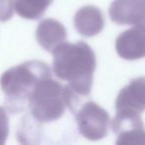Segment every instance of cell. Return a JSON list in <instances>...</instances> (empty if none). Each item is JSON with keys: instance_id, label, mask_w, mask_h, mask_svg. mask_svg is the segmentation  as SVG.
<instances>
[{"instance_id": "cell-4", "label": "cell", "mask_w": 145, "mask_h": 145, "mask_svg": "<svg viewBox=\"0 0 145 145\" xmlns=\"http://www.w3.org/2000/svg\"><path fill=\"white\" fill-rule=\"evenodd\" d=\"M76 121L81 135L95 141L107 135L110 116L99 105L87 101L77 111Z\"/></svg>"}, {"instance_id": "cell-5", "label": "cell", "mask_w": 145, "mask_h": 145, "mask_svg": "<svg viewBox=\"0 0 145 145\" xmlns=\"http://www.w3.org/2000/svg\"><path fill=\"white\" fill-rule=\"evenodd\" d=\"M116 50L124 60L135 61L144 58L145 24H137L120 34L116 40Z\"/></svg>"}, {"instance_id": "cell-3", "label": "cell", "mask_w": 145, "mask_h": 145, "mask_svg": "<svg viewBox=\"0 0 145 145\" xmlns=\"http://www.w3.org/2000/svg\"><path fill=\"white\" fill-rule=\"evenodd\" d=\"M35 120L40 123L57 120L64 113V87L50 77L37 83L27 99Z\"/></svg>"}, {"instance_id": "cell-1", "label": "cell", "mask_w": 145, "mask_h": 145, "mask_svg": "<svg viewBox=\"0 0 145 145\" xmlns=\"http://www.w3.org/2000/svg\"><path fill=\"white\" fill-rule=\"evenodd\" d=\"M52 54L56 77L68 81V87L79 99L88 97L96 69V56L91 47L82 41L64 42L56 47Z\"/></svg>"}, {"instance_id": "cell-6", "label": "cell", "mask_w": 145, "mask_h": 145, "mask_svg": "<svg viewBox=\"0 0 145 145\" xmlns=\"http://www.w3.org/2000/svg\"><path fill=\"white\" fill-rule=\"evenodd\" d=\"M110 18L120 25H137L145 19V0H114Z\"/></svg>"}, {"instance_id": "cell-13", "label": "cell", "mask_w": 145, "mask_h": 145, "mask_svg": "<svg viewBox=\"0 0 145 145\" xmlns=\"http://www.w3.org/2000/svg\"><path fill=\"white\" fill-rule=\"evenodd\" d=\"M9 133V120L3 107H0V145H3Z\"/></svg>"}, {"instance_id": "cell-7", "label": "cell", "mask_w": 145, "mask_h": 145, "mask_svg": "<svg viewBox=\"0 0 145 145\" xmlns=\"http://www.w3.org/2000/svg\"><path fill=\"white\" fill-rule=\"evenodd\" d=\"M116 109L140 114L145 111V77L132 79L120 89L116 99Z\"/></svg>"}, {"instance_id": "cell-2", "label": "cell", "mask_w": 145, "mask_h": 145, "mask_svg": "<svg viewBox=\"0 0 145 145\" xmlns=\"http://www.w3.org/2000/svg\"><path fill=\"white\" fill-rule=\"evenodd\" d=\"M52 77L50 69L40 61H29L6 71L0 79L3 93L14 103L26 101L42 79Z\"/></svg>"}, {"instance_id": "cell-11", "label": "cell", "mask_w": 145, "mask_h": 145, "mask_svg": "<svg viewBox=\"0 0 145 145\" xmlns=\"http://www.w3.org/2000/svg\"><path fill=\"white\" fill-rule=\"evenodd\" d=\"M54 0H15L14 10L25 19H38Z\"/></svg>"}, {"instance_id": "cell-9", "label": "cell", "mask_w": 145, "mask_h": 145, "mask_svg": "<svg viewBox=\"0 0 145 145\" xmlns=\"http://www.w3.org/2000/svg\"><path fill=\"white\" fill-rule=\"evenodd\" d=\"M65 39L66 30L60 22L50 18L39 24L37 40L44 50L52 53L56 47L65 42Z\"/></svg>"}, {"instance_id": "cell-12", "label": "cell", "mask_w": 145, "mask_h": 145, "mask_svg": "<svg viewBox=\"0 0 145 145\" xmlns=\"http://www.w3.org/2000/svg\"><path fill=\"white\" fill-rule=\"evenodd\" d=\"M15 0H0V21L6 22L13 16Z\"/></svg>"}, {"instance_id": "cell-10", "label": "cell", "mask_w": 145, "mask_h": 145, "mask_svg": "<svg viewBox=\"0 0 145 145\" xmlns=\"http://www.w3.org/2000/svg\"><path fill=\"white\" fill-rule=\"evenodd\" d=\"M112 128L118 136L128 132L144 129V125L140 113L128 110H116L115 118L112 121Z\"/></svg>"}, {"instance_id": "cell-8", "label": "cell", "mask_w": 145, "mask_h": 145, "mask_svg": "<svg viewBox=\"0 0 145 145\" xmlns=\"http://www.w3.org/2000/svg\"><path fill=\"white\" fill-rule=\"evenodd\" d=\"M76 30L85 37H93L101 33L105 26L102 11L95 6H84L76 12L74 16Z\"/></svg>"}]
</instances>
